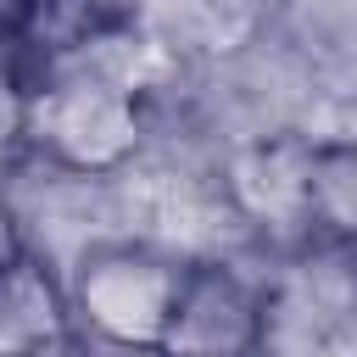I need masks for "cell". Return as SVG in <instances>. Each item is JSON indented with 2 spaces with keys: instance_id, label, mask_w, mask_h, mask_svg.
<instances>
[{
  "instance_id": "6da1fadb",
  "label": "cell",
  "mask_w": 357,
  "mask_h": 357,
  "mask_svg": "<svg viewBox=\"0 0 357 357\" xmlns=\"http://www.w3.org/2000/svg\"><path fill=\"white\" fill-rule=\"evenodd\" d=\"M145 139V95L123 78H106L78 61H50L28 84V145L61 173H117Z\"/></svg>"
},
{
  "instance_id": "7a4b0ae2",
  "label": "cell",
  "mask_w": 357,
  "mask_h": 357,
  "mask_svg": "<svg viewBox=\"0 0 357 357\" xmlns=\"http://www.w3.org/2000/svg\"><path fill=\"white\" fill-rule=\"evenodd\" d=\"M184 268L190 262H178L156 245H134V240L89 245L67 284L78 329H89L106 346H156L162 351Z\"/></svg>"
},
{
  "instance_id": "3957f363",
  "label": "cell",
  "mask_w": 357,
  "mask_h": 357,
  "mask_svg": "<svg viewBox=\"0 0 357 357\" xmlns=\"http://www.w3.org/2000/svg\"><path fill=\"white\" fill-rule=\"evenodd\" d=\"M268 312L273 296L234 262H190L162 351H206V357L251 351L268 340Z\"/></svg>"
},
{
  "instance_id": "277c9868",
  "label": "cell",
  "mask_w": 357,
  "mask_h": 357,
  "mask_svg": "<svg viewBox=\"0 0 357 357\" xmlns=\"http://www.w3.org/2000/svg\"><path fill=\"white\" fill-rule=\"evenodd\" d=\"M78 346V318L67 284L22 245L0 268V357L22 351H67Z\"/></svg>"
},
{
  "instance_id": "5b68a950",
  "label": "cell",
  "mask_w": 357,
  "mask_h": 357,
  "mask_svg": "<svg viewBox=\"0 0 357 357\" xmlns=\"http://www.w3.org/2000/svg\"><path fill=\"white\" fill-rule=\"evenodd\" d=\"M301 234L357 268V139H318L307 151Z\"/></svg>"
},
{
  "instance_id": "8992f818",
  "label": "cell",
  "mask_w": 357,
  "mask_h": 357,
  "mask_svg": "<svg viewBox=\"0 0 357 357\" xmlns=\"http://www.w3.org/2000/svg\"><path fill=\"white\" fill-rule=\"evenodd\" d=\"M22 145H28V78L17 73V61L6 56V39H0V173L17 162Z\"/></svg>"
},
{
  "instance_id": "52a82bcc",
  "label": "cell",
  "mask_w": 357,
  "mask_h": 357,
  "mask_svg": "<svg viewBox=\"0 0 357 357\" xmlns=\"http://www.w3.org/2000/svg\"><path fill=\"white\" fill-rule=\"evenodd\" d=\"M39 6H45V0H0V39H6V45L22 39V33L33 28V17H39Z\"/></svg>"
},
{
  "instance_id": "ba28073f",
  "label": "cell",
  "mask_w": 357,
  "mask_h": 357,
  "mask_svg": "<svg viewBox=\"0 0 357 357\" xmlns=\"http://www.w3.org/2000/svg\"><path fill=\"white\" fill-rule=\"evenodd\" d=\"M17 251H22V234H17V218H11L6 206H0V268H6V262H11Z\"/></svg>"
}]
</instances>
